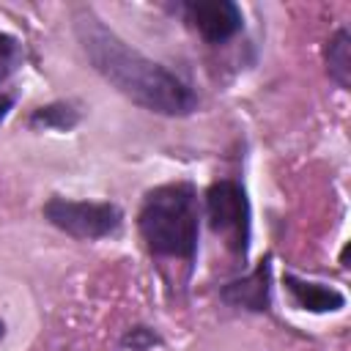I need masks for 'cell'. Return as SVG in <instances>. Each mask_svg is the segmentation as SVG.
Instances as JSON below:
<instances>
[{
    "label": "cell",
    "mask_w": 351,
    "mask_h": 351,
    "mask_svg": "<svg viewBox=\"0 0 351 351\" xmlns=\"http://www.w3.org/2000/svg\"><path fill=\"white\" fill-rule=\"evenodd\" d=\"M282 285H285L288 296L293 299V304L299 310H307V313H340L346 307V293L340 288H335V285L304 280V277H296L291 271L282 274Z\"/></svg>",
    "instance_id": "7"
},
{
    "label": "cell",
    "mask_w": 351,
    "mask_h": 351,
    "mask_svg": "<svg viewBox=\"0 0 351 351\" xmlns=\"http://www.w3.org/2000/svg\"><path fill=\"white\" fill-rule=\"evenodd\" d=\"M41 217L58 228L60 233L80 241L110 239L123 225V211L110 200H71L63 195H52L41 206Z\"/></svg>",
    "instance_id": "4"
},
{
    "label": "cell",
    "mask_w": 351,
    "mask_h": 351,
    "mask_svg": "<svg viewBox=\"0 0 351 351\" xmlns=\"http://www.w3.org/2000/svg\"><path fill=\"white\" fill-rule=\"evenodd\" d=\"M200 197L192 181H170L148 189L137 211V230L148 252L195 263L200 247Z\"/></svg>",
    "instance_id": "2"
},
{
    "label": "cell",
    "mask_w": 351,
    "mask_h": 351,
    "mask_svg": "<svg viewBox=\"0 0 351 351\" xmlns=\"http://www.w3.org/2000/svg\"><path fill=\"white\" fill-rule=\"evenodd\" d=\"M206 222L214 236L228 247L233 258L247 263L250 255V239H252V208L244 184L236 178H217L208 184L203 197Z\"/></svg>",
    "instance_id": "3"
},
{
    "label": "cell",
    "mask_w": 351,
    "mask_h": 351,
    "mask_svg": "<svg viewBox=\"0 0 351 351\" xmlns=\"http://www.w3.org/2000/svg\"><path fill=\"white\" fill-rule=\"evenodd\" d=\"M219 299L228 307L247 313H269L271 310V255L258 261V266L219 288Z\"/></svg>",
    "instance_id": "6"
},
{
    "label": "cell",
    "mask_w": 351,
    "mask_h": 351,
    "mask_svg": "<svg viewBox=\"0 0 351 351\" xmlns=\"http://www.w3.org/2000/svg\"><path fill=\"white\" fill-rule=\"evenodd\" d=\"M324 66H326V74L329 80L348 90L351 88V33L348 27H337L326 44H324Z\"/></svg>",
    "instance_id": "8"
},
{
    "label": "cell",
    "mask_w": 351,
    "mask_h": 351,
    "mask_svg": "<svg viewBox=\"0 0 351 351\" xmlns=\"http://www.w3.org/2000/svg\"><path fill=\"white\" fill-rule=\"evenodd\" d=\"M121 346H123L126 351H151L154 346H162V337H159L151 326L137 324V326L126 329V335L121 337Z\"/></svg>",
    "instance_id": "11"
},
{
    "label": "cell",
    "mask_w": 351,
    "mask_h": 351,
    "mask_svg": "<svg viewBox=\"0 0 351 351\" xmlns=\"http://www.w3.org/2000/svg\"><path fill=\"white\" fill-rule=\"evenodd\" d=\"M11 110H14V96L11 93H0V123L8 118Z\"/></svg>",
    "instance_id": "12"
},
{
    "label": "cell",
    "mask_w": 351,
    "mask_h": 351,
    "mask_svg": "<svg viewBox=\"0 0 351 351\" xmlns=\"http://www.w3.org/2000/svg\"><path fill=\"white\" fill-rule=\"evenodd\" d=\"M19 60H22V44H19V38L0 30V82H3L8 74L16 71Z\"/></svg>",
    "instance_id": "10"
},
{
    "label": "cell",
    "mask_w": 351,
    "mask_h": 351,
    "mask_svg": "<svg viewBox=\"0 0 351 351\" xmlns=\"http://www.w3.org/2000/svg\"><path fill=\"white\" fill-rule=\"evenodd\" d=\"M80 110L69 101H52L44 107H36L27 118V126L33 132H71L80 123Z\"/></svg>",
    "instance_id": "9"
},
{
    "label": "cell",
    "mask_w": 351,
    "mask_h": 351,
    "mask_svg": "<svg viewBox=\"0 0 351 351\" xmlns=\"http://www.w3.org/2000/svg\"><path fill=\"white\" fill-rule=\"evenodd\" d=\"M3 337H5V321L0 318V340H3Z\"/></svg>",
    "instance_id": "13"
},
{
    "label": "cell",
    "mask_w": 351,
    "mask_h": 351,
    "mask_svg": "<svg viewBox=\"0 0 351 351\" xmlns=\"http://www.w3.org/2000/svg\"><path fill=\"white\" fill-rule=\"evenodd\" d=\"M71 30L90 69L137 107L167 118H186L197 110L200 101L189 82L123 41L90 5L71 8Z\"/></svg>",
    "instance_id": "1"
},
{
    "label": "cell",
    "mask_w": 351,
    "mask_h": 351,
    "mask_svg": "<svg viewBox=\"0 0 351 351\" xmlns=\"http://www.w3.org/2000/svg\"><path fill=\"white\" fill-rule=\"evenodd\" d=\"M206 44H228L244 30V14L233 0H181L170 5Z\"/></svg>",
    "instance_id": "5"
}]
</instances>
